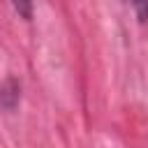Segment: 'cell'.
I'll return each mask as SVG.
<instances>
[{
	"label": "cell",
	"mask_w": 148,
	"mask_h": 148,
	"mask_svg": "<svg viewBox=\"0 0 148 148\" xmlns=\"http://www.w3.org/2000/svg\"><path fill=\"white\" fill-rule=\"evenodd\" d=\"M14 9L23 16V18H30L32 16V0H12Z\"/></svg>",
	"instance_id": "obj_1"
},
{
	"label": "cell",
	"mask_w": 148,
	"mask_h": 148,
	"mask_svg": "<svg viewBox=\"0 0 148 148\" xmlns=\"http://www.w3.org/2000/svg\"><path fill=\"white\" fill-rule=\"evenodd\" d=\"M127 2L134 7L139 21H148V0H127Z\"/></svg>",
	"instance_id": "obj_2"
}]
</instances>
